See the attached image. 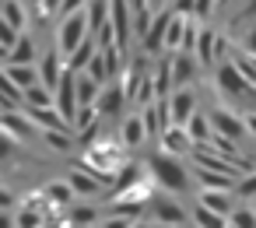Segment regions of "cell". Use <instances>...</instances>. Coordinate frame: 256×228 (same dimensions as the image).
<instances>
[{"mask_svg": "<svg viewBox=\"0 0 256 228\" xmlns=\"http://www.w3.org/2000/svg\"><path fill=\"white\" fill-rule=\"evenodd\" d=\"M25 106L28 109H53L56 106V92H50L46 84H32L25 92Z\"/></svg>", "mask_w": 256, "mask_h": 228, "instance_id": "cell-24", "label": "cell"}, {"mask_svg": "<svg viewBox=\"0 0 256 228\" xmlns=\"http://www.w3.org/2000/svg\"><path fill=\"white\" fill-rule=\"evenodd\" d=\"M196 144H193V137H190V130L186 126H168L165 134H162V151H168V154H186V151H193Z\"/></svg>", "mask_w": 256, "mask_h": 228, "instance_id": "cell-12", "label": "cell"}, {"mask_svg": "<svg viewBox=\"0 0 256 228\" xmlns=\"http://www.w3.org/2000/svg\"><path fill=\"white\" fill-rule=\"evenodd\" d=\"M92 4V0H64V8H60V18H70V14H78V11H84Z\"/></svg>", "mask_w": 256, "mask_h": 228, "instance_id": "cell-40", "label": "cell"}, {"mask_svg": "<svg viewBox=\"0 0 256 228\" xmlns=\"http://www.w3.org/2000/svg\"><path fill=\"white\" fill-rule=\"evenodd\" d=\"M210 123H214V134H224V137H232L235 144H242L246 134H249L246 116L238 120V116H232L228 109H210Z\"/></svg>", "mask_w": 256, "mask_h": 228, "instance_id": "cell-9", "label": "cell"}, {"mask_svg": "<svg viewBox=\"0 0 256 228\" xmlns=\"http://www.w3.org/2000/svg\"><path fill=\"white\" fill-rule=\"evenodd\" d=\"M186 130H190L193 144H207V140L214 137V123H210V116H207V112H193V120L186 123Z\"/></svg>", "mask_w": 256, "mask_h": 228, "instance_id": "cell-22", "label": "cell"}, {"mask_svg": "<svg viewBox=\"0 0 256 228\" xmlns=\"http://www.w3.org/2000/svg\"><path fill=\"white\" fill-rule=\"evenodd\" d=\"M42 228H67V224H60V221H50V224H42Z\"/></svg>", "mask_w": 256, "mask_h": 228, "instance_id": "cell-48", "label": "cell"}, {"mask_svg": "<svg viewBox=\"0 0 256 228\" xmlns=\"http://www.w3.org/2000/svg\"><path fill=\"white\" fill-rule=\"evenodd\" d=\"M232 196H235V190H204L200 204L218 210V214H232Z\"/></svg>", "mask_w": 256, "mask_h": 228, "instance_id": "cell-21", "label": "cell"}, {"mask_svg": "<svg viewBox=\"0 0 256 228\" xmlns=\"http://www.w3.org/2000/svg\"><path fill=\"white\" fill-rule=\"evenodd\" d=\"M70 186H74V193H84V196H98L102 193V186H98V179L95 176H88L84 168H78V172H70Z\"/></svg>", "mask_w": 256, "mask_h": 228, "instance_id": "cell-28", "label": "cell"}, {"mask_svg": "<svg viewBox=\"0 0 256 228\" xmlns=\"http://www.w3.org/2000/svg\"><path fill=\"white\" fill-rule=\"evenodd\" d=\"M232 60L238 64V70H242V74L249 78V84L256 88V56L246 53V50H235V46H232Z\"/></svg>", "mask_w": 256, "mask_h": 228, "instance_id": "cell-31", "label": "cell"}, {"mask_svg": "<svg viewBox=\"0 0 256 228\" xmlns=\"http://www.w3.org/2000/svg\"><path fill=\"white\" fill-rule=\"evenodd\" d=\"M39 60H42V56L36 53V42H32L28 36H22V42L11 50V56H8L4 64H25V67H39Z\"/></svg>", "mask_w": 256, "mask_h": 228, "instance_id": "cell-19", "label": "cell"}, {"mask_svg": "<svg viewBox=\"0 0 256 228\" xmlns=\"http://www.w3.org/2000/svg\"><path fill=\"white\" fill-rule=\"evenodd\" d=\"M109 22H112V32H116V46L126 50L134 36V4L130 0H109Z\"/></svg>", "mask_w": 256, "mask_h": 228, "instance_id": "cell-3", "label": "cell"}, {"mask_svg": "<svg viewBox=\"0 0 256 228\" xmlns=\"http://www.w3.org/2000/svg\"><path fill=\"white\" fill-rule=\"evenodd\" d=\"M193 56H196L204 67L218 60V36H214V28H200V36H196V46H193Z\"/></svg>", "mask_w": 256, "mask_h": 228, "instance_id": "cell-15", "label": "cell"}, {"mask_svg": "<svg viewBox=\"0 0 256 228\" xmlns=\"http://www.w3.org/2000/svg\"><path fill=\"white\" fill-rule=\"evenodd\" d=\"M190 25H193L190 18H182V14H176V11H172L168 32H165V50H168V53H179V50H182V39H186Z\"/></svg>", "mask_w": 256, "mask_h": 228, "instance_id": "cell-14", "label": "cell"}, {"mask_svg": "<svg viewBox=\"0 0 256 228\" xmlns=\"http://www.w3.org/2000/svg\"><path fill=\"white\" fill-rule=\"evenodd\" d=\"M84 39H92V18H88V8L78 11V14H70V18H60V25H56V50H60L64 56H70Z\"/></svg>", "mask_w": 256, "mask_h": 228, "instance_id": "cell-1", "label": "cell"}, {"mask_svg": "<svg viewBox=\"0 0 256 228\" xmlns=\"http://www.w3.org/2000/svg\"><path fill=\"white\" fill-rule=\"evenodd\" d=\"M134 228H151V224H144V221H134Z\"/></svg>", "mask_w": 256, "mask_h": 228, "instance_id": "cell-49", "label": "cell"}, {"mask_svg": "<svg viewBox=\"0 0 256 228\" xmlns=\"http://www.w3.org/2000/svg\"><path fill=\"white\" fill-rule=\"evenodd\" d=\"M39 14H60V8H64V0H39Z\"/></svg>", "mask_w": 256, "mask_h": 228, "instance_id": "cell-42", "label": "cell"}, {"mask_svg": "<svg viewBox=\"0 0 256 228\" xmlns=\"http://www.w3.org/2000/svg\"><path fill=\"white\" fill-rule=\"evenodd\" d=\"M39 137H42L53 151H60V154H67V151L74 148V140L67 137V130H39Z\"/></svg>", "mask_w": 256, "mask_h": 228, "instance_id": "cell-29", "label": "cell"}, {"mask_svg": "<svg viewBox=\"0 0 256 228\" xmlns=\"http://www.w3.org/2000/svg\"><path fill=\"white\" fill-rule=\"evenodd\" d=\"M214 11H218V0H196V8H193V18H196V22H207Z\"/></svg>", "mask_w": 256, "mask_h": 228, "instance_id": "cell-38", "label": "cell"}, {"mask_svg": "<svg viewBox=\"0 0 256 228\" xmlns=\"http://www.w3.org/2000/svg\"><path fill=\"white\" fill-rule=\"evenodd\" d=\"M64 70H67V56H64L56 46H53V50H46V53H42V60H39V78H42V84H46L50 92H56V84H60Z\"/></svg>", "mask_w": 256, "mask_h": 228, "instance_id": "cell-7", "label": "cell"}, {"mask_svg": "<svg viewBox=\"0 0 256 228\" xmlns=\"http://www.w3.org/2000/svg\"><path fill=\"white\" fill-rule=\"evenodd\" d=\"M235 196H256V172H249V176L235 186Z\"/></svg>", "mask_w": 256, "mask_h": 228, "instance_id": "cell-39", "label": "cell"}, {"mask_svg": "<svg viewBox=\"0 0 256 228\" xmlns=\"http://www.w3.org/2000/svg\"><path fill=\"white\" fill-rule=\"evenodd\" d=\"M0 14H4V25H11V28H25V8H22V0H4L0 4Z\"/></svg>", "mask_w": 256, "mask_h": 228, "instance_id": "cell-27", "label": "cell"}, {"mask_svg": "<svg viewBox=\"0 0 256 228\" xmlns=\"http://www.w3.org/2000/svg\"><path fill=\"white\" fill-rule=\"evenodd\" d=\"M148 214H151L158 224H182V221H186V210H182L179 204H172L165 193H151V200H148Z\"/></svg>", "mask_w": 256, "mask_h": 228, "instance_id": "cell-6", "label": "cell"}, {"mask_svg": "<svg viewBox=\"0 0 256 228\" xmlns=\"http://www.w3.org/2000/svg\"><path fill=\"white\" fill-rule=\"evenodd\" d=\"M56 109H60V116L74 126V116H78L81 102H78V74H74L70 67L64 70V78H60V84H56Z\"/></svg>", "mask_w": 256, "mask_h": 228, "instance_id": "cell-5", "label": "cell"}, {"mask_svg": "<svg viewBox=\"0 0 256 228\" xmlns=\"http://www.w3.org/2000/svg\"><path fill=\"white\" fill-rule=\"evenodd\" d=\"M11 224H18V221H11V214L4 210V221H0V228H11Z\"/></svg>", "mask_w": 256, "mask_h": 228, "instance_id": "cell-47", "label": "cell"}, {"mask_svg": "<svg viewBox=\"0 0 256 228\" xmlns=\"http://www.w3.org/2000/svg\"><path fill=\"white\" fill-rule=\"evenodd\" d=\"M148 168H151V176L165 186V190H186L190 186V172L182 168V162L176 158V154H168V151H162V154H154L151 162H148Z\"/></svg>", "mask_w": 256, "mask_h": 228, "instance_id": "cell-2", "label": "cell"}, {"mask_svg": "<svg viewBox=\"0 0 256 228\" xmlns=\"http://www.w3.org/2000/svg\"><path fill=\"white\" fill-rule=\"evenodd\" d=\"M196 70H200V60L193 53H176L172 56V84L176 88H190V81L196 78Z\"/></svg>", "mask_w": 256, "mask_h": 228, "instance_id": "cell-11", "label": "cell"}, {"mask_svg": "<svg viewBox=\"0 0 256 228\" xmlns=\"http://www.w3.org/2000/svg\"><path fill=\"white\" fill-rule=\"evenodd\" d=\"M78 228H81V224H78Z\"/></svg>", "mask_w": 256, "mask_h": 228, "instance_id": "cell-52", "label": "cell"}, {"mask_svg": "<svg viewBox=\"0 0 256 228\" xmlns=\"http://www.w3.org/2000/svg\"><path fill=\"white\" fill-rule=\"evenodd\" d=\"M0 92H4V112L25 109V88H22V84H14L11 78H4V84H0Z\"/></svg>", "mask_w": 256, "mask_h": 228, "instance_id": "cell-26", "label": "cell"}, {"mask_svg": "<svg viewBox=\"0 0 256 228\" xmlns=\"http://www.w3.org/2000/svg\"><path fill=\"white\" fill-rule=\"evenodd\" d=\"M18 228H42V214L32 210V207L22 210V214H18Z\"/></svg>", "mask_w": 256, "mask_h": 228, "instance_id": "cell-37", "label": "cell"}, {"mask_svg": "<svg viewBox=\"0 0 256 228\" xmlns=\"http://www.w3.org/2000/svg\"><path fill=\"white\" fill-rule=\"evenodd\" d=\"M168 22H172V8L168 11H158L154 22H151V32L144 36V53H162L165 50V32H168Z\"/></svg>", "mask_w": 256, "mask_h": 228, "instance_id": "cell-10", "label": "cell"}, {"mask_svg": "<svg viewBox=\"0 0 256 228\" xmlns=\"http://www.w3.org/2000/svg\"><path fill=\"white\" fill-rule=\"evenodd\" d=\"M4 130H8L14 140H25V137H32L39 126H36V123H32L22 109H14V112H4Z\"/></svg>", "mask_w": 256, "mask_h": 228, "instance_id": "cell-13", "label": "cell"}, {"mask_svg": "<svg viewBox=\"0 0 256 228\" xmlns=\"http://www.w3.org/2000/svg\"><path fill=\"white\" fill-rule=\"evenodd\" d=\"M168 112H172V126H186L196 112V95L190 88H176L168 95Z\"/></svg>", "mask_w": 256, "mask_h": 228, "instance_id": "cell-8", "label": "cell"}, {"mask_svg": "<svg viewBox=\"0 0 256 228\" xmlns=\"http://www.w3.org/2000/svg\"><path fill=\"white\" fill-rule=\"evenodd\" d=\"M123 98H126L123 84H106V88H102V95H98V102H95L98 116H112V112H120Z\"/></svg>", "mask_w": 256, "mask_h": 228, "instance_id": "cell-16", "label": "cell"}, {"mask_svg": "<svg viewBox=\"0 0 256 228\" xmlns=\"http://www.w3.org/2000/svg\"><path fill=\"white\" fill-rule=\"evenodd\" d=\"M67 221H70V224H88V221H95V210H92V207H78V210H70Z\"/></svg>", "mask_w": 256, "mask_h": 228, "instance_id": "cell-41", "label": "cell"}, {"mask_svg": "<svg viewBox=\"0 0 256 228\" xmlns=\"http://www.w3.org/2000/svg\"><path fill=\"white\" fill-rule=\"evenodd\" d=\"M162 4H165V0H148V8H151V11H154V14H158V11H162Z\"/></svg>", "mask_w": 256, "mask_h": 228, "instance_id": "cell-46", "label": "cell"}, {"mask_svg": "<svg viewBox=\"0 0 256 228\" xmlns=\"http://www.w3.org/2000/svg\"><path fill=\"white\" fill-rule=\"evenodd\" d=\"M4 78H11V81H14V84H22L25 92H28L32 84H42L39 67H25V64H4Z\"/></svg>", "mask_w": 256, "mask_h": 228, "instance_id": "cell-18", "label": "cell"}, {"mask_svg": "<svg viewBox=\"0 0 256 228\" xmlns=\"http://www.w3.org/2000/svg\"><path fill=\"white\" fill-rule=\"evenodd\" d=\"M106 228H134V218H120V214H112V218L106 221Z\"/></svg>", "mask_w": 256, "mask_h": 228, "instance_id": "cell-44", "label": "cell"}, {"mask_svg": "<svg viewBox=\"0 0 256 228\" xmlns=\"http://www.w3.org/2000/svg\"><path fill=\"white\" fill-rule=\"evenodd\" d=\"M28 4H39V0H28Z\"/></svg>", "mask_w": 256, "mask_h": 228, "instance_id": "cell-51", "label": "cell"}, {"mask_svg": "<svg viewBox=\"0 0 256 228\" xmlns=\"http://www.w3.org/2000/svg\"><path fill=\"white\" fill-rule=\"evenodd\" d=\"M22 42V32L18 28H11V25H0V53H4V60L11 56V50Z\"/></svg>", "mask_w": 256, "mask_h": 228, "instance_id": "cell-32", "label": "cell"}, {"mask_svg": "<svg viewBox=\"0 0 256 228\" xmlns=\"http://www.w3.org/2000/svg\"><path fill=\"white\" fill-rule=\"evenodd\" d=\"M246 126H249V134L256 137V112H246Z\"/></svg>", "mask_w": 256, "mask_h": 228, "instance_id": "cell-45", "label": "cell"}, {"mask_svg": "<svg viewBox=\"0 0 256 228\" xmlns=\"http://www.w3.org/2000/svg\"><path fill=\"white\" fill-rule=\"evenodd\" d=\"M95 116H98L95 106H81L78 116H74V130H88V126H95Z\"/></svg>", "mask_w": 256, "mask_h": 228, "instance_id": "cell-34", "label": "cell"}, {"mask_svg": "<svg viewBox=\"0 0 256 228\" xmlns=\"http://www.w3.org/2000/svg\"><path fill=\"white\" fill-rule=\"evenodd\" d=\"M120 137H123V144H126V148H137V144L148 137L144 120H140V116H126V120H123V126H120Z\"/></svg>", "mask_w": 256, "mask_h": 228, "instance_id": "cell-23", "label": "cell"}, {"mask_svg": "<svg viewBox=\"0 0 256 228\" xmlns=\"http://www.w3.org/2000/svg\"><path fill=\"white\" fill-rule=\"evenodd\" d=\"M228 228H238V224H232V221H228Z\"/></svg>", "mask_w": 256, "mask_h": 228, "instance_id": "cell-50", "label": "cell"}, {"mask_svg": "<svg viewBox=\"0 0 256 228\" xmlns=\"http://www.w3.org/2000/svg\"><path fill=\"white\" fill-rule=\"evenodd\" d=\"M42 196H50L53 204H70L74 200V186L70 182H46L42 186Z\"/></svg>", "mask_w": 256, "mask_h": 228, "instance_id": "cell-30", "label": "cell"}, {"mask_svg": "<svg viewBox=\"0 0 256 228\" xmlns=\"http://www.w3.org/2000/svg\"><path fill=\"white\" fill-rule=\"evenodd\" d=\"M193 179L204 186V190H235V179L232 176H221V172H210V168H193Z\"/></svg>", "mask_w": 256, "mask_h": 228, "instance_id": "cell-20", "label": "cell"}, {"mask_svg": "<svg viewBox=\"0 0 256 228\" xmlns=\"http://www.w3.org/2000/svg\"><path fill=\"white\" fill-rule=\"evenodd\" d=\"M137 179H140V168H137V165H126V172H120V179H116V190L126 193V190H134Z\"/></svg>", "mask_w": 256, "mask_h": 228, "instance_id": "cell-35", "label": "cell"}, {"mask_svg": "<svg viewBox=\"0 0 256 228\" xmlns=\"http://www.w3.org/2000/svg\"><path fill=\"white\" fill-rule=\"evenodd\" d=\"M232 224H238V228H256V210H246V207H238V210H232V218H228Z\"/></svg>", "mask_w": 256, "mask_h": 228, "instance_id": "cell-36", "label": "cell"}, {"mask_svg": "<svg viewBox=\"0 0 256 228\" xmlns=\"http://www.w3.org/2000/svg\"><path fill=\"white\" fill-rule=\"evenodd\" d=\"M218 88H221L228 98H246V95H256V88L249 84V78L238 70V64H235V60H228V64H221V67H218Z\"/></svg>", "mask_w": 256, "mask_h": 228, "instance_id": "cell-4", "label": "cell"}, {"mask_svg": "<svg viewBox=\"0 0 256 228\" xmlns=\"http://www.w3.org/2000/svg\"><path fill=\"white\" fill-rule=\"evenodd\" d=\"M190 218H193L196 228H228L224 214H218V210H210V207H204V204H196V207L190 210Z\"/></svg>", "mask_w": 256, "mask_h": 228, "instance_id": "cell-25", "label": "cell"}, {"mask_svg": "<svg viewBox=\"0 0 256 228\" xmlns=\"http://www.w3.org/2000/svg\"><path fill=\"white\" fill-rule=\"evenodd\" d=\"M238 50H246V53L256 56V25H249V32L242 36V46H238Z\"/></svg>", "mask_w": 256, "mask_h": 228, "instance_id": "cell-43", "label": "cell"}, {"mask_svg": "<svg viewBox=\"0 0 256 228\" xmlns=\"http://www.w3.org/2000/svg\"><path fill=\"white\" fill-rule=\"evenodd\" d=\"M95 53H98V42H95V36H92V39H84V42L67 56V67H70L74 74H81V70H88V64L95 60Z\"/></svg>", "mask_w": 256, "mask_h": 228, "instance_id": "cell-17", "label": "cell"}, {"mask_svg": "<svg viewBox=\"0 0 256 228\" xmlns=\"http://www.w3.org/2000/svg\"><path fill=\"white\" fill-rule=\"evenodd\" d=\"M88 74H92L95 81H102V84L109 81V64H106V53H102V50H98V53H95V60L88 64Z\"/></svg>", "mask_w": 256, "mask_h": 228, "instance_id": "cell-33", "label": "cell"}]
</instances>
